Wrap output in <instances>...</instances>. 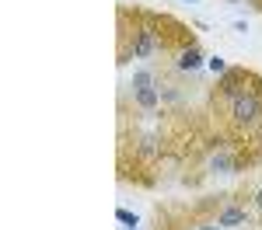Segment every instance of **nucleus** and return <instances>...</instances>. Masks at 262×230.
I'll return each mask as SVG.
<instances>
[{"label": "nucleus", "mask_w": 262, "mask_h": 230, "mask_svg": "<svg viewBox=\"0 0 262 230\" xmlns=\"http://www.w3.org/2000/svg\"><path fill=\"white\" fill-rule=\"evenodd\" d=\"M231 112H234L238 122H255V119L262 115V98H259V94H252V91H245V94L234 98Z\"/></svg>", "instance_id": "nucleus-1"}, {"label": "nucleus", "mask_w": 262, "mask_h": 230, "mask_svg": "<svg viewBox=\"0 0 262 230\" xmlns=\"http://www.w3.org/2000/svg\"><path fill=\"white\" fill-rule=\"evenodd\" d=\"M133 87H137V101H140L143 108H154V105H158V91L150 87V73H137V77H133Z\"/></svg>", "instance_id": "nucleus-2"}, {"label": "nucleus", "mask_w": 262, "mask_h": 230, "mask_svg": "<svg viewBox=\"0 0 262 230\" xmlns=\"http://www.w3.org/2000/svg\"><path fill=\"white\" fill-rule=\"evenodd\" d=\"M158 49V35H154V28L150 24H143L140 32H137V45H133V56H150Z\"/></svg>", "instance_id": "nucleus-3"}, {"label": "nucleus", "mask_w": 262, "mask_h": 230, "mask_svg": "<svg viewBox=\"0 0 262 230\" xmlns=\"http://www.w3.org/2000/svg\"><path fill=\"white\" fill-rule=\"evenodd\" d=\"M224 94H227L231 101H234L238 94H245V87H242V73H227V77H224Z\"/></svg>", "instance_id": "nucleus-4"}, {"label": "nucleus", "mask_w": 262, "mask_h": 230, "mask_svg": "<svg viewBox=\"0 0 262 230\" xmlns=\"http://www.w3.org/2000/svg\"><path fill=\"white\" fill-rule=\"evenodd\" d=\"M217 223H221V227H234V223H245V209H224Z\"/></svg>", "instance_id": "nucleus-5"}, {"label": "nucleus", "mask_w": 262, "mask_h": 230, "mask_svg": "<svg viewBox=\"0 0 262 230\" xmlns=\"http://www.w3.org/2000/svg\"><path fill=\"white\" fill-rule=\"evenodd\" d=\"M200 53H196V49H185V53H182V60H179V66L182 70H196V66H200Z\"/></svg>", "instance_id": "nucleus-6"}, {"label": "nucleus", "mask_w": 262, "mask_h": 230, "mask_svg": "<svg viewBox=\"0 0 262 230\" xmlns=\"http://www.w3.org/2000/svg\"><path fill=\"white\" fill-rule=\"evenodd\" d=\"M210 167H213V171H231V157H227V154H217V157L210 161Z\"/></svg>", "instance_id": "nucleus-7"}, {"label": "nucleus", "mask_w": 262, "mask_h": 230, "mask_svg": "<svg viewBox=\"0 0 262 230\" xmlns=\"http://www.w3.org/2000/svg\"><path fill=\"white\" fill-rule=\"evenodd\" d=\"M116 220H119V223H126V227H137V216H133L129 209H119V213H116Z\"/></svg>", "instance_id": "nucleus-8"}, {"label": "nucleus", "mask_w": 262, "mask_h": 230, "mask_svg": "<svg viewBox=\"0 0 262 230\" xmlns=\"http://www.w3.org/2000/svg\"><path fill=\"white\" fill-rule=\"evenodd\" d=\"M210 70H213V73H224L227 66H224V60H221V56H213V60H210Z\"/></svg>", "instance_id": "nucleus-9"}, {"label": "nucleus", "mask_w": 262, "mask_h": 230, "mask_svg": "<svg viewBox=\"0 0 262 230\" xmlns=\"http://www.w3.org/2000/svg\"><path fill=\"white\" fill-rule=\"evenodd\" d=\"M259 209H262V192H259Z\"/></svg>", "instance_id": "nucleus-10"}, {"label": "nucleus", "mask_w": 262, "mask_h": 230, "mask_svg": "<svg viewBox=\"0 0 262 230\" xmlns=\"http://www.w3.org/2000/svg\"><path fill=\"white\" fill-rule=\"evenodd\" d=\"M185 4H196V0H185Z\"/></svg>", "instance_id": "nucleus-11"}, {"label": "nucleus", "mask_w": 262, "mask_h": 230, "mask_svg": "<svg viewBox=\"0 0 262 230\" xmlns=\"http://www.w3.org/2000/svg\"><path fill=\"white\" fill-rule=\"evenodd\" d=\"M203 230H213V227H203Z\"/></svg>", "instance_id": "nucleus-12"}]
</instances>
